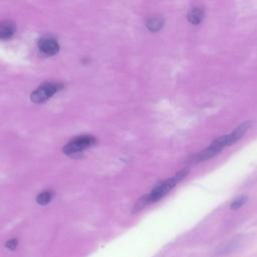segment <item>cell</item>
I'll use <instances>...</instances> for the list:
<instances>
[{
  "label": "cell",
  "mask_w": 257,
  "mask_h": 257,
  "mask_svg": "<svg viewBox=\"0 0 257 257\" xmlns=\"http://www.w3.org/2000/svg\"><path fill=\"white\" fill-rule=\"evenodd\" d=\"M14 33V26L11 22H2L0 26V36L2 39L10 38Z\"/></svg>",
  "instance_id": "cell-5"
},
{
  "label": "cell",
  "mask_w": 257,
  "mask_h": 257,
  "mask_svg": "<svg viewBox=\"0 0 257 257\" xmlns=\"http://www.w3.org/2000/svg\"><path fill=\"white\" fill-rule=\"evenodd\" d=\"M164 20L161 17H153L148 20L147 26L151 31H158L163 27Z\"/></svg>",
  "instance_id": "cell-8"
},
{
  "label": "cell",
  "mask_w": 257,
  "mask_h": 257,
  "mask_svg": "<svg viewBox=\"0 0 257 257\" xmlns=\"http://www.w3.org/2000/svg\"><path fill=\"white\" fill-rule=\"evenodd\" d=\"M96 140L91 136H80L71 140L64 148L63 153L69 157H78L84 150L93 146Z\"/></svg>",
  "instance_id": "cell-2"
},
{
  "label": "cell",
  "mask_w": 257,
  "mask_h": 257,
  "mask_svg": "<svg viewBox=\"0 0 257 257\" xmlns=\"http://www.w3.org/2000/svg\"><path fill=\"white\" fill-rule=\"evenodd\" d=\"M62 85L60 83H44L34 91H32L30 98L35 103H41L49 99L55 92L60 90Z\"/></svg>",
  "instance_id": "cell-3"
},
{
  "label": "cell",
  "mask_w": 257,
  "mask_h": 257,
  "mask_svg": "<svg viewBox=\"0 0 257 257\" xmlns=\"http://www.w3.org/2000/svg\"><path fill=\"white\" fill-rule=\"evenodd\" d=\"M188 173H189L188 168L181 170L173 177L159 183L148 195L142 197L141 200H143V203H145V206L158 202L159 200L163 199L166 195H168L177 186V184H179L183 179H185Z\"/></svg>",
  "instance_id": "cell-1"
},
{
  "label": "cell",
  "mask_w": 257,
  "mask_h": 257,
  "mask_svg": "<svg viewBox=\"0 0 257 257\" xmlns=\"http://www.w3.org/2000/svg\"><path fill=\"white\" fill-rule=\"evenodd\" d=\"M204 13L200 8H194L192 9L188 14V19L193 24H199L203 19Z\"/></svg>",
  "instance_id": "cell-6"
},
{
  "label": "cell",
  "mask_w": 257,
  "mask_h": 257,
  "mask_svg": "<svg viewBox=\"0 0 257 257\" xmlns=\"http://www.w3.org/2000/svg\"><path fill=\"white\" fill-rule=\"evenodd\" d=\"M53 193L51 191H42L36 196V203L42 206L47 205L52 200Z\"/></svg>",
  "instance_id": "cell-7"
},
{
  "label": "cell",
  "mask_w": 257,
  "mask_h": 257,
  "mask_svg": "<svg viewBox=\"0 0 257 257\" xmlns=\"http://www.w3.org/2000/svg\"><path fill=\"white\" fill-rule=\"evenodd\" d=\"M18 245V240L15 239V238H12V239H9L6 241L5 243V247L10 249V250H14Z\"/></svg>",
  "instance_id": "cell-10"
},
{
  "label": "cell",
  "mask_w": 257,
  "mask_h": 257,
  "mask_svg": "<svg viewBox=\"0 0 257 257\" xmlns=\"http://www.w3.org/2000/svg\"><path fill=\"white\" fill-rule=\"evenodd\" d=\"M38 46H39V49L47 55H53L57 53L59 50V45L57 41L51 37H42L39 40Z\"/></svg>",
  "instance_id": "cell-4"
},
{
  "label": "cell",
  "mask_w": 257,
  "mask_h": 257,
  "mask_svg": "<svg viewBox=\"0 0 257 257\" xmlns=\"http://www.w3.org/2000/svg\"><path fill=\"white\" fill-rule=\"evenodd\" d=\"M247 199H248V198H247L246 195H241V196L237 197L236 199H234V200L232 201V203H231V205H230V208H231L232 210H238V209H240L241 207H243V206L246 204Z\"/></svg>",
  "instance_id": "cell-9"
}]
</instances>
